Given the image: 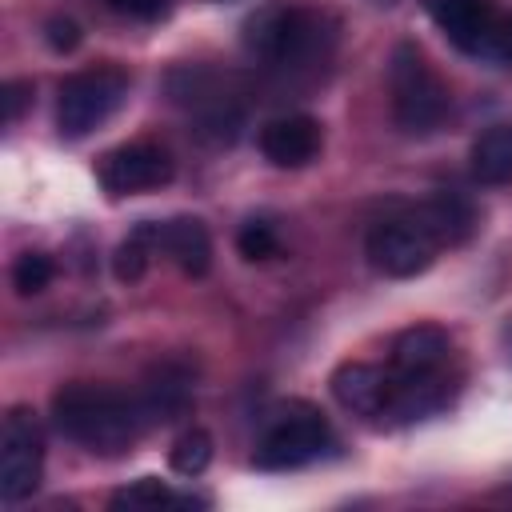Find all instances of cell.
<instances>
[{"label":"cell","mask_w":512,"mask_h":512,"mask_svg":"<svg viewBox=\"0 0 512 512\" xmlns=\"http://www.w3.org/2000/svg\"><path fill=\"white\" fill-rule=\"evenodd\" d=\"M52 276H56V264H52V256H44V252H24V256H16V264H12V288H16L20 296L44 292V288L52 284Z\"/></svg>","instance_id":"44dd1931"},{"label":"cell","mask_w":512,"mask_h":512,"mask_svg":"<svg viewBox=\"0 0 512 512\" xmlns=\"http://www.w3.org/2000/svg\"><path fill=\"white\" fill-rule=\"evenodd\" d=\"M500 344H504V356L512 360V320H508V324L500 328Z\"/></svg>","instance_id":"484cf974"},{"label":"cell","mask_w":512,"mask_h":512,"mask_svg":"<svg viewBox=\"0 0 512 512\" xmlns=\"http://www.w3.org/2000/svg\"><path fill=\"white\" fill-rule=\"evenodd\" d=\"M168 464H172L176 476H188V480L204 476L208 464H212V436H208L204 428H188V432H180L176 444L168 448Z\"/></svg>","instance_id":"ffe728a7"},{"label":"cell","mask_w":512,"mask_h":512,"mask_svg":"<svg viewBox=\"0 0 512 512\" xmlns=\"http://www.w3.org/2000/svg\"><path fill=\"white\" fill-rule=\"evenodd\" d=\"M420 4L456 48H464L472 56L492 52V40L500 28V12L492 0H420Z\"/></svg>","instance_id":"9c48e42d"},{"label":"cell","mask_w":512,"mask_h":512,"mask_svg":"<svg viewBox=\"0 0 512 512\" xmlns=\"http://www.w3.org/2000/svg\"><path fill=\"white\" fill-rule=\"evenodd\" d=\"M412 220H416L440 248H444V244L456 248V244L472 240V232H476V224H480L476 204H472L468 196H460V192H436V196H428L424 204H416Z\"/></svg>","instance_id":"7c38bea8"},{"label":"cell","mask_w":512,"mask_h":512,"mask_svg":"<svg viewBox=\"0 0 512 512\" xmlns=\"http://www.w3.org/2000/svg\"><path fill=\"white\" fill-rule=\"evenodd\" d=\"M160 252L192 280L208 276L212 268V236L204 228V220L196 216H172L160 224Z\"/></svg>","instance_id":"5bb4252c"},{"label":"cell","mask_w":512,"mask_h":512,"mask_svg":"<svg viewBox=\"0 0 512 512\" xmlns=\"http://www.w3.org/2000/svg\"><path fill=\"white\" fill-rule=\"evenodd\" d=\"M472 176L480 184H512V124H496L472 140Z\"/></svg>","instance_id":"e0dca14e"},{"label":"cell","mask_w":512,"mask_h":512,"mask_svg":"<svg viewBox=\"0 0 512 512\" xmlns=\"http://www.w3.org/2000/svg\"><path fill=\"white\" fill-rule=\"evenodd\" d=\"M176 176V164L168 156V148L152 144V140H132L120 144L112 152L100 156L96 164V180L108 196H136V192H156Z\"/></svg>","instance_id":"ba28073f"},{"label":"cell","mask_w":512,"mask_h":512,"mask_svg":"<svg viewBox=\"0 0 512 512\" xmlns=\"http://www.w3.org/2000/svg\"><path fill=\"white\" fill-rule=\"evenodd\" d=\"M448 396H452V388L444 384L440 368L424 372V376H396L392 372V396L384 404V416L392 424H412V420L436 416L448 404Z\"/></svg>","instance_id":"4fadbf2b"},{"label":"cell","mask_w":512,"mask_h":512,"mask_svg":"<svg viewBox=\"0 0 512 512\" xmlns=\"http://www.w3.org/2000/svg\"><path fill=\"white\" fill-rule=\"evenodd\" d=\"M260 152L276 168H304V164H312L316 152H320V120H312L304 112L268 120L260 128Z\"/></svg>","instance_id":"8fae6325"},{"label":"cell","mask_w":512,"mask_h":512,"mask_svg":"<svg viewBox=\"0 0 512 512\" xmlns=\"http://www.w3.org/2000/svg\"><path fill=\"white\" fill-rule=\"evenodd\" d=\"M128 72L116 64H96L84 72H72L60 84V100H56V128L68 140H80L88 132H96L100 124H108L116 116V108L128 100Z\"/></svg>","instance_id":"277c9868"},{"label":"cell","mask_w":512,"mask_h":512,"mask_svg":"<svg viewBox=\"0 0 512 512\" xmlns=\"http://www.w3.org/2000/svg\"><path fill=\"white\" fill-rule=\"evenodd\" d=\"M388 92H392V120L404 136H428L448 116V84L424 56L416 40H400L388 56Z\"/></svg>","instance_id":"3957f363"},{"label":"cell","mask_w":512,"mask_h":512,"mask_svg":"<svg viewBox=\"0 0 512 512\" xmlns=\"http://www.w3.org/2000/svg\"><path fill=\"white\" fill-rule=\"evenodd\" d=\"M44 476V432L32 408L16 404L0 428V496L8 504L36 492Z\"/></svg>","instance_id":"5b68a950"},{"label":"cell","mask_w":512,"mask_h":512,"mask_svg":"<svg viewBox=\"0 0 512 512\" xmlns=\"http://www.w3.org/2000/svg\"><path fill=\"white\" fill-rule=\"evenodd\" d=\"M44 44H48L52 52H72V48L80 44V24H76L72 16H52V20L44 24Z\"/></svg>","instance_id":"603a6c76"},{"label":"cell","mask_w":512,"mask_h":512,"mask_svg":"<svg viewBox=\"0 0 512 512\" xmlns=\"http://www.w3.org/2000/svg\"><path fill=\"white\" fill-rule=\"evenodd\" d=\"M328 388L336 396V404L352 416H384V404L392 396V372L364 364V360H344L332 376Z\"/></svg>","instance_id":"30bf717a"},{"label":"cell","mask_w":512,"mask_h":512,"mask_svg":"<svg viewBox=\"0 0 512 512\" xmlns=\"http://www.w3.org/2000/svg\"><path fill=\"white\" fill-rule=\"evenodd\" d=\"M436 240L412 220V216H396V220H380L372 224L368 240H364V256L380 276L392 280H408L428 272V264L436 260Z\"/></svg>","instance_id":"52a82bcc"},{"label":"cell","mask_w":512,"mask_h":512,"mask_svg":"<svg viewBox=\"0 0 512 512\" xmlns=\"http://www.w3.org/2000/svg\"><path fill=\"white\" fill-rule=\"evenodd\" d=\"M108 504L116 512H152V508H164V504H204V500H188V496H176L168 484H160L156 476H140L124 488H116L108 496Z\"/></svg>","instance_id":"d6986e66"},{"label":"cell","mask_w":512,"mask_h":512,"mask_svg":"<svg viewBox=\"0 0 512 512\" xmlns=\"http://www.w3.org/2000/svg\"><path fill=\"white\" fill-rule=\"evenodd\" d=\"M32 80H8L0 88V100H4V124H16L24 116V108L32 104Z\"/></svg>","instance_id":"cb8c5ba5"},{"label":"cell","mask_w":512,"mask_h":512,"mask_svg":"<svg viewBox=\"0 0 512 512\" xmlns=\"http://www.w3.org/2000/svg\"><path fill=\"white\" fill-rule=\"evenodd\" d=\"M452 352V336L440 324H412L392 340V372L396 376H424L436 372Z\"/></svg>","instance_id":"9a60e30c"},{"label":"cell","mask_w":512,"mask_h":512,"mask_svg":"<svg viewBox=\"0 0 512 512\" xmlns=\"http://www.w3.org/2000/svg\"><path fill=\"white\" fill-rule=\"evenodd\" d=\"M236 252L244 260L260 264V260H272L280 252V240H276V232H272L268 220H244L240 232H236Z\"/></svg>","instance_id":"7402d4cb"},{"label":"cell","mask_w":512,"mask_h":512,"mask_svg":"<svg viewBox=\"0 0 512 512\" xmlns=\"http://www.w3.org/2000/svg\"><path fill=\"white\" fill-rule=\"evenodd\" d=\"M156 252H160V220H140V224L116 244V252H112V272H116V280H120V284L144 280V272H148V264H152Z\"/></svg>","instance_id":"ac0fdd59"},{"label":"cell","mask_w":512,"mask_h":512,"mask_svg":"<svg viewBox=\"0 0 512 512\" xmlns=\"http://www.w3.org/2000/svg\"><path fill=\"white\" fill-rule=\"evenodd\" d=\"M332 448V428L320 412L312 408H300V412H288L280 416L264 440L256 444V456L252 464L264 468V472H296L312 460H320L324 452Z\"/></svg>","instance_id":"8992f818"},{"label":"cell","mask_w":512,"mask_h":512,"mask_svg":"<svg viewBox=\"0 0 512 512\" xmlns=\"http://www.w3.org/2000/svg\"><path fill=\"white\" fill-rule=\"evenodd\" d=\"M136 396H140V408H144L148 424H168V420H176V416L188 408L192 388H188V376H184L180 368L164 364V368H156V372L148 376V384H144Z\"/></svg>","instance_id":"2e32d148"},{"label":"cell","mask_w":512,"mask_h":512,"mask_svg":"<svg viewBox=\"0 0 512 512\" xmlns=\"http://www.w3.org/2000/svg\"><path fill=\"white\" fill-rule=\"evenodd\" d=\"M244 52L260 64L300 72L320 64L336 44V20L296 0H264L240 28Z\"/></svg>","instance_id":"7a4b0ae2"},{"label":"cell","mask_w":512,"mask_h":512,"mask_svg":"<svg viewBox=\"0 0 512 512\" xmlns=\"http://www.w3.org/2000/svg\"><path fill=\"white\" fill-rule=\"evenodd\" d=\"M52 424L60 428V436H68L72 444L96 456H120L152 428L140 408V396H128L112 384H92V380H72L56 388Z\"/></svg>","instance_id":"6da1fadb"},{"label":"cell","mask_w":512,"mask_h":512,"mask_svg":"<svg viewBox=\"0 0 512 512\" xmlns=\"http://www.w3.org/2000/svg\"><path fill=\"white\" fill-rule=\"evenodd\" d=\"M108 4L132 20H160L172 12V0H108Z\"/></svg>","instance_id":"d4e9b609"}]
</instances>
